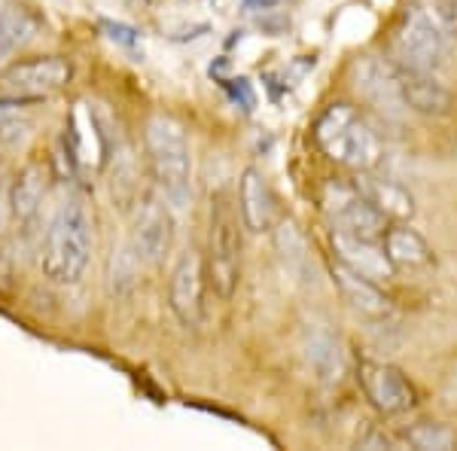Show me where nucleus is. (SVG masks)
I'll return each instance as SVG.
<instances>
[{
	"mask_svg": "<svg viewBox=\"0 0 457 451\" xmlns=\"http://www.w3.org/2000/svg\"><path fill=\"white\" fill-rule=\"evenodd\" d=\"M238 213L241 223L250 232L262 235L269 232L271 223H275V198H271V189L265 183L262 171L256 168H245L238 180Z\"/></svg>",
	"mask_w": 457,
	"mask_h": 451,
	"instance_id": "nucleus-14",
	"label": "nucleus"
},
{
	"mask_svg": "<svg viewBox=\"0 0 457 451\" xmlns=\"http://www.w3.org/2000/svg\"><path fill=\"white\" fill-rule=\"evenodd\" d=\"M353 187L360 189V196H366L385 217L409 220L415 217V198L409 189H403L400 183L387 180V177H375L372 171H357Z\"/></svg>",
	"mask_w": 457,
	"mask_h": 451,
	"instance_id": "nucleus-16",
	"label": "nucleus"
},
{
	"mask_svg": "<svg viewBox=\"0 0 457 451\" xmlns=\"http://www.w3.org/2000/svg\"><path fill=\"white\" fill-rule=\"evenodd\" d=\"M333 278H336V287H338V293H342V299L348 302L353 312H360L366 317H387L394 312V308H390V299L381 293V287L375 284V280L351 271L348 265L336 263Z\"/></svg>",
	"mask_w": 457,
	"mask_h": 451,
	"instance_id": "nucleus-15",
	"label": "nucleus"
},
{
	"mask_svg": "<svg viewBox=\"0 0 457 451\" xmlns=\"http://www.w3.org/2000/svg\"><path fill=\"white\" fill-rule=\"evenodd\" d=\"M424 6L436 16L448 37H457V0H424Z\"/></svg>",
	"mask_w": 457,
	"mask_h": 451,
	"instance_id": "nucleus-25",
	"label": "nucleus"
},
{
	"mask_svg": "<svg viewBox=\"0 0 457 451\" xmlns=\"http://www.w3.org/2000/svg\"><path fill=\"white\" fill-rule=\"evenodd\" d=\"M403 64L436 73L448 64V34L427 6H409L396 31Z\"/></svg>",
	"mask_w": 457,
	"mask_h": 451,
	"instance_id": "nucleus-5",
	"label": "nucleus"
},
{
	"mask_svg": "<svg viewBox=\"0 0 457 451\" xmlns=\"http://www.w3.org/2000/svg\"><path fill=\"white\" fill-rule=\"evenodd\" d=\"M314 138L329 159L353 171H372L381 162V140L351 104H329L314 125Z\"/></svg>",
	"mask_w": 457,
	"mask_h": 451,
	"instance_id": "nucleus-3",
	"label": "nucleus"
},
{
	"mask_svg": "<svg viewBox=\"0 0 457 451\" xmlns=\"http://www.w3.org/2000/svg\"><path fill=\"white\" fill-rule=\"evenodd\" d=\"M174 244V217L171 205L162 196H146L137 205L135 226H131V247L146 265H159L171 254Z\"/></svg>",
	"mask_w": 457,
	"mask_h": 451,
	"instance_id": "nucleus-8",
	"label": "nucleus"
},
{
	"mask_svg": "<svg viewBox=\"0 0 457 451\" xmlns=\"http://www.w3.org/2000/svg\"><path fill=\"white\" fill-rule=\"evenodd\" d=\"M360 384H363L366 397L381 415H403L415 405V388L400 369L390 363L363 360L360 363Z\"/></svg>",
	"mask_w": 457,
	"mask_h": 451,
	"instance_id": "nucleus-10",
	"label": "nucleus"
},
{
	"mask_svg": "<svg viewBox=\"0 0 457 451\" xmlns=\"http://www.w3.org/2000/svg\"><path fill=\"white\" fill-rule=\"evenodd\" d=\"M396 73H400L403 101L409 110H415L421 116H442L452 110V92L430 71L411 68V64H396Z\"/></svg>",
	"mask_w": 457,
	"mask_h": 451,
	"instance_id": "nucleus-12",
	"label": "nucleus"
},
{
	"mask_svg": "<svg viewBox=\"0 0 457 451\" xmlns=\"http://www.w3.org/2000/svg\"><path fill=\"white\" fill-rule=\"evenodd\" d=\"M137 265H141V256L135 254V247H113V256H110V293L113 296H125L135 287L137 280Z\"/></svg>",
	"mask_w": 457,
	"mask_h": 451,
	"instance_id": "nucleus-22",
	"label": "nucleus"
},
{
	"mask_svg": "<svg viewBox=\"0 0 457 451\" xmlns=\"http://www.w3.org/2000/svg\"><path fill=\"white\" fill-rule=\"evenodd\" d=\"M71 73H73L71 62H64L62 55H40V58L10 64V68L0 73V86L12 95L43 98V95H53L58 88L68 86Z\"/></svg>",
	"mask_w": 457,
	"mask_h": 451,
	"instance_id": "nucleus-9",
	"label": "nucleus"
},
{
	"mask_svg": "<svg viewBox=\"0 0 457 451\" xmlns=\"http://www.w3.org/2000/svg\"><path fill=\"white\" fill-rule=\"evenodd\" d=\"M269 4H278V0H250V10H256V6H269Z\"/></svg>",
	"mask_w": 457,
	"mask_h": 451,
	"instance_id": "nucleus-28",
	"label": "nucleus"
},
{
	"mask_svg": "<svg viewBox=\"0 0 457 451\" xmlns=\"http://www.w3.org/2000/svg\"><path fill=\"white\" fill-rule=\"evenodd\" d=\"M405 439L421 451H448V448H454L457 433L445 424H430V421H424V424L411 427V430L405 433Z\"/></svg>",
	"mask_w": 457,
	"mask_h": 451,
	"instance_id": "nucleus-23",
	"label": "nucleus"
},
{
	"mask_svg": "<svg viewBox=\"0 0 457 451\" xmlns=\"http://www.w3.org/2000/svg\"><path fill=\"white\" fill-rule=\"evenodd\" d=\"M320 202L336 232L360 235V238H372V241H378L381 235H385L387 217L375 208L370 198L360 196V189L353 187V183L348 187V183L329 180L327 187H323Z\"/></svg>",
	"mask_w": 457,
	"mask_h": 451,
	"instance_id": "nucleus-6",
	"label": "nucleus"
},
{
	"mask_svg": "<svg viewBox=\"0 0 457 451\" xmlns=\"http://www.w3.org/2000/svg\"><path fill=\"white\" fill-rule=\"evenodd\" d=\"M31 34H34V19L28 16L25 6L0 4V62L16 53Z\"/></svg>",
	"mask_w": 457,
	"mask_h": 451,
	"instance_id": "nucleus-21",
	"label": "nucleus"
},
{
	"mask_svg": "<svg viewBox=\"0 0 457 451\" xmlns=\"http://www.w3.org/2000/svg\"><path fill=\"white\" fill-rule=\"evenodd\" d=\"M385 254H387V260L394 263V269L415 271V269H430L433 265L430 244L424 241L421 232H415V229H409V226L390 229L385 235Z\"/></svg>",
	"mask_w": 457,
	"mask_h": 451,
	"instance_id": "nucleus-18",
	"label": "nucleus"
},
{
	"mask_svg": "<svg viewBox=\"0 0 457 451\" xmlns=\"http://www.w3.org/2000/svg\"><path fill=\"white\" fill-rule=\"evenodd\" d=\"M208 280L211 290L228 302L238 290L241 280V235L238 213H235L228 196L220 192L211 202V226H208Z\"/></svg>",
	"mask_w": 457,
	"mask_h": 451,
	"instance_id": "nucleus-4",
	"label": "nucleus"
},
{
	"mask_svg": "<svg viewBox=\"0 0 457 451\" xmlns=\"http://www.w3.org/2000/svg\"><path fill=\"white\" fill-rule=\"evenodd\" d=\"M351 79H353V92H357L370 107L378 110V113L400 116L403 110H409L403 101L396 64L385 62V58L360 55L357 62L351 64Z\"/></svg>",
	"mask_w": 457,
	"mask_h": 451,
	"instance_id": "nucleus-7",
	"label": "nucleus"
},
{
	"mask_svg": "<svg viewBox=\"0 0 457 451\" xmlns=\"http://www.w3.org/2000/svg\"><path fill=\"white\" fill-rule=\"evenodd\" d=\"M168 302L183 327H198L202 321V260L189 250L177 260L168 280Z\"/></svg>",
	"mask_w": 457,
	"mask_h": 451,
	"instance_id": "nucleus-11",
	"label": "nucleus"
},
{
	"mask_svg": "<svg viewBox=\"0 0 457 451\" xmlns=\"http://www.w3.org/2000/svg\"><path fill=\"white\" fill-rule=\"evenodd\" d=\"M101 31H104L110 43H116V46H122V49H137V43H141V31L125 25V21L101 19Z\"/></svg>",
	"mask_w": 457,
	"mask_h": 451,
	"instance_id": "nucleus-24",
	"label": "nucleus"
},
{
	"mask_svg": "<svg viewBox=\"0 0 457 451\" xmlns=\"http://www.w3.org/2000/svg\"><path fill=\"white\" fill-rule=\"evenodd\" d=\"M333 250L338 263L348 265L351 271L370 278V280H390L394 278V263L387 260L385 247H378L372 238H360V235H345L333 229Z\"/></svg>",
	"mask_w": 457,
	"mask_h": 451,
	"instance_id": "nucleus-13",
	"label": "nucleus"
},
{
	"mask_svg": "<svg viewBox=\"0 0 457 451\" xmlns=\"http://www.w3.org/2000/svg\"><path fill=\"white\" fill-rule=\"evenodd\" d=\"M6 208H10V205H4V202H0V229H4V220H6Z\"/></svg>",
	"mask_w": 457,
	"mask_h": 451,
	"instance_id": "nucleus-29",
	"label": "nucleus"
},
{
	"mask_svg": "<svg viewBox=\"0 0 457 451\" xmlns=\"http://www.w3.org/2000/svg\"><path fill=\"white\" fill-rule=\"evenodd\" d=\"M146 153L156 187L174 211H183L193 196V153L183 125L165 113L146 120Z\"/></svg>",
	"mask_w": 457,
	"mask_h": 451,
	"instance_id": "nucleus-1",
	"label": "nucleus"
},
{
	"mask_svg": "<svg viewBox=\"0 0 457 451\" xmlns=\"http://www.w3.org/2000/svg\"><path fill=\"white\" fill-rule=\"evenodd\" d=\"M92 254V217L79 198H68L55 211L43 244V275L58 287H73L86 275Z\"/></svg>",
	"mask_w": 457,
	"mask_h": 451,
	"instance_id": "nucleus-2",
	"label": "nucleus"
},
{
	"mask_svg": "<svg viewBox=\"0 0 457 451\" xmlns=\"http://www.w3.org/2000/svg\"><path fill=\"white\" fill-rule=\"evenodd\" d=\"M43 196H46V171H43V165L31 162V165L21 168L19 177L12 180L10 213L19 223H31L43 205Z\"/></svg>",
	"mask_w": 457,
	"mask_h": 451,
	"instance_id": "nucleus-19",
	"label": "nucleus"
},
{
	"mask_svg": "<svg viewBox=\"0 0 457 451\" xmlns=\"http://www.w3.org/2000/svg\"><path fill=\"white\" fill-rule=\"evenodd\" d=\"M226 92H228V98H232V104H238L241 110H253L256 95H253V88H250V83L245 77L226 79Z\"/></svg>",
	"mask_w": 457,
	"mask_h": 451,
	"instance_id": "nucleus-26",
	"label": "nucleus"
},
{
	"mask_svg": "<svg viewBox=\"0 0 457 451\" xmlns=\"http://www.w3.org/2000/svg\"><path fill=\"white\" fill-rule=\"evenodd\" d=\"M0 177H4V171H0Z\"/></svg>",
	"mask_w": 457,
	"mask_h": 451,
	"instance_id": "nucleus-30",
	"label": "nucleus"
},
{
	"mask_svg": "<svg viewBox=\"0 0 457 451\" xmlns=\"http://www.w3.org/2000/svg\"><path fill=\"white\" fill-rule=\"evenodd\" d=\"M275 247H278V256H281L284 269L290 271L293 278L302 280V284H314L312 250H308L305 235H302L296 226H293V223H281V226H278Z\"/></svg>",
	"mask_w": 457,
	"mask_h": 451,
	"instance_id": "nucleus-20",
	"label": "nucleus"
},
{
	"mask_svg": "<svg viewBox=\"0 0 457 451\" xmlns=\"http://www.w3.org/2000/svg\"><path fill=\"white\" fill-rule=\"evenodd\" d=\"M305 360L312 366V372L320 381L333 384L345 375V357H342V345L329 330L312 327L305 336Z\"/></svg>",
	"mask_w": 457,
	"mask_h": 451,
	"instance_id": "nucleus-17",
	"label": "nucleus"
},
{
	"mask_svg": "<svg viewBox=\"0 0 457 451\" xmlns=\"http://www.w3.org/2000/svg\"><path fill=\"white\" fill-rule=\"evenodd\" d=\"M28 101H37V98H25V95H12V98L0 101V113H4V110H10V107H21V104H28Z\"/></svg>",
	"mask_w": 457,
	"mask_h": 451,
	"instance_id": "nucleus-27",
	"label": "nucleus"
}]
</instances>
